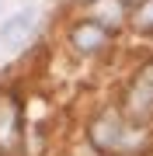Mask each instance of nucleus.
<instances>
[{"label":"nucleus","mask_w":153,"mask_h":156,"mask_svg":"<svg viewBox=\"0 0 153 156\" xmlns=\"http://www.w3.org/2000/svg\"><path fill=\"white\" fill-rule=\"evenodd\" d=\"M31 31H35V14L31 11L11 14L4 24H0V49H4V52H17L24 42L31 38Z\"/></svg>","instance_id":"nucleus-1"},{"label":"nucleus","mask_w":153,"mask_h":156,"mask_svg":"<svg viewBox=\"0 0 153 156\" xmlns=\"http://www.w3.org/2000/svg\"><path fill=\"white\" fill-rule=\"evenodd\" d=\"M104 42H108V28L97 24V21H84V24H77V31H73V45L80 52H94V49H101Z\"/></svg>","instance_id":"nucleus-2"},{"label":"nucleus","mask_w":153,"mask_h":156,"mask_svg":"<svg viewBox=\"0 0 153 156\" xmlns=\"http://www.w3.org/2000/svg\"><path fill=\"white\" fill-rule=\"evenodd\" d=\"M14 122H17L14 104H11V101H4V108H0V142H4V135H14Z\"/></svg>","instance_id":"nucleus-3"},{"label":"nucleus","mask_w":153,"mask_h":156,"mask_svg":"<svg viewBox=\"0 0 153 156\" xmlns=\"http://www.w3.org/2000/svg\"><path fill=\"white\" fill-rule=\"evenodd\" d=\"M132 17H136V24H139V28H153V0H146V4H139Z\"/></svg>","instance_id":"nucleus-4"},{"label":"nucleus","mask_w":153,"mask_h":156,"mask_svg":"<svg viewBox=\"0 0 153 156\" xmlns=\"http://www.w3.org/2000/svg\"><path fill=\"white\" fill-rule=\"evenodd\" d=\"M143 80H146V87H153V66L146 69V76H143Z\"/></svg>","instance_id":"nucleus-5"},{"label":"nucleus","mask_w":153,"mask_h":156,"mask_svg":"<svg viewBox=\"0 0 153 156\" xmlns=\"http://www.w3.org/2000/svg\"><path fill=\"white\" fill-rule=\"evenodd\" d=\"M125 4H146V0H125Z\"/></svg>","instance_id":"nucleus-6"},{"label":"nucleus","mask_w":153,"mask_h":156,"mask_svg":"<svg viewBox=\"0 0 153 156\" xmlns=\"http://www.w3.org/2000/svg\"><path fill=\"white\" fill-rule=\"evenodd\" d=\"M84 4H94V0H84Z\"/></svg>","instance_id":"nucleus-7"}]
</instances>
